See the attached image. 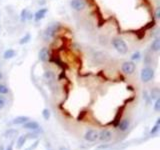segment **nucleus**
Listing matches in <instances>:
<instances>
[{
  "label": "nucleus",
  "mask_w": 160,
  "mask_h": 150,
  "mask_svg": "<svg viewBox=\"0 0 160 150\" xmlns=\"http://www.w3.org/2000/svg\"><path fill=\"white\" fill-rule=\"evenodd\" d=\"M112 45L115 50L120 54H126L128 52V46L125 43V41L121 38H113L112 39Z\"/></svg>",
  "instance_id": "obj_1"
},
{
  "label": "nucleus",
  "mask_w": 160,
  "mask_h": 150,
  "mask_svg": "<svg viewBox=\"0 0 160 150\" xmlns=\"http://www.w3.org/2000/svg\"><path fill=\"white\" fill-rule=\"evenodd\" d=\"M60 28V24L59 23H51L50 25L46 27V29L44 30V39L48 40L51 39L55 36V34L59 30Z\"/></svg>",
  "instance_id": "obj_2"
},
{
  "label": "nucleus",
  "mask_w": 160,
  "mask_h": 150,
  "mask_svg": "<svg viewBox=\"0 0 160 150\" xmlns=\"http://www.w3.org/2000/svg\"><path fill=\"white\" fill-rule=\"evenodd\" d=\"M154 75H155V72L152 68L150 67H145L141 70V72H140V78H141L142 82H149L150 80H152L154 78Z\"/></svg>",
  "instance_id": "obj_3"
},
{
  "label": "nucleus",
  "mask_w": 160,
  "mask_h": 150,
  "mask_svg": "<svg viewBox=\"0 0 160 150\" xmlns=\"http://www.w3.org/2000/svg\"><path fill=\"white\" fill-rule=\"evenodd\" d=\"M122 71L127 74V75H131L134 73L135 69H136V65L133 61H125L123 64H122Z\"/></svg>",
  "instance_id": "obj_4"
},
{
  "label": "nucleus",
  "mask_w": 160,
  "mask_h": 150,
  "mask_svg": "<svg viewBox=\"0 0 160 150\" xmlns=\"http://www.w3.org/2000/svg\"><path fill=\"white\" fill-rule=\"evenodd\" d=\"M70 7L75 11H82L86 7V3L84 0H71L70 1Z\"/></svg>",
  "instance_id": "obj_5"
},
{
  "label": "nucleus",
  "mask_w": 160,
  "mask_h": 150,
  "mask_svg": "<svg viewBox=\"0 0 160 150\" xmlns=\"http://www.w3.org/2000/svg\"><path fill=\"white\" fill-rule=\"evenodd\" d=\"M38 58L40 61L42 62H47L49 58H50V51L47 47H42L39 50L38 52Z\"/></svg>",
  "instance_id": "obj_6"
},
{
  "label": "nucleus",
  "mask_w": 160,
  "mask_h": 150,
  "mask_svg": "<svg viewBox=\"0 0 160 150\" xmlns=\"http://www.w3.org/2000/svg\"><path fill=\"white\" fill-rule=\"evenodd\" d=\"M84 138L89 142H93L98 138V132L94 129H89L86 131V133H85Z\"/></svg>",
  "instance_id": "obj_7"
},
{
  "label": "nucleus",
  "mask_w": 160,
  "mask_h": 150,
  "mask_svg": "<svg viewBox=\"0 0 160 150\" xmlns=\"http://www.w3.org/2000/svg\"><path fill=\"white\" fill-rule=\"evenodd\" d=\"M47 12H48L47 8H45V7L44 8H40L33 14V18L36 20V21H40V20H42L45 16H46Z\"/></svg>",
  "instance_id": "obj_8"
},
{
  "label": "nucleus",
  "mask_w": 160,
  "mask_h": 150,
  "mask_svg": "<svg viewBox=\"0 0 160 150\" xmlns=\"http://www.w3.org/2000/svg\"><path fill=\"white\" fill-rule=\"evenodd\" d=\"M98 137L101 141H109L110 139L112 138V133L109 131V130H102L101 132L98 134Z\"/></svg>",
  "instance_id": "obj_9"
},
{
  "label": "nucleus",
  "mask_w": 160,
  "mask_h": 150,
  "mask_svg": "<svg viewBox=\"0 0 160 150\" xmlns=\"http://www.w3.org/2000/svg\"><path fill=\"white\" fill-rule=\"evenodd\" d=\"M23 127L27 130H32V131H35V130H38L40 128L39 124L36 121H29V120L23 124Z\"/></svg>",
  "instance_id": "obj_10"
},
{
  "label": "nucleus",
  "mask_w": 160,
  "mask_h": 150,
  "mask_svg": "<svg viewBox=\"0 0 160 150\" xmlns=\"http://www.w3.org/2000/svg\"><path fill=\"white\" fill-rule=\"evenodd\" d=\"M150 48L153 52H159L160 51V38L159 37H155L151 44H150Z\"/></svg>",
  "instance_id": "obj_11"
},
{
  "label": "nucleus",
  "mask_w": 160,
  "mask_h": 150,
  "mask_svg": "<svg viewBox=\"0 0 160 150\" xmlns=\"http://www.w3.org/2000/svg\"><path fill=\"white\" fill-rule=\"evenodd\" d=\"M28 120H29V118L27 116H18L13 119L12 123L15 125H23L24 123H26Z\"/></svg>",
  "instance_id": "obj_12"
},
{
  "label": "nucleus",
  "mask_w": 160,
  "mask_h": 150,
  "mask_svg": "<svg viewBox=\"0 0 160 150\" xmlns=\"http://www.w3.org/2000/svg\"><path fill=\"white\" fill-rule=\"evenodd\" d=\"M129 127V120L128 119H123L122 121H120L118 124V129L121 131H125Z\"/></svg>",
  "instance_id": "obj_13"
},
{
  "label": "nucleus",
  "mask_w": 160,
  "mask_h": 150,
  "mask_svg": "<svg viewBox=\"0 0 160 150\" xmlns=\"http://www.w3.org/2000/svg\"><path fill=\"white\" fill-rule=\"evenodd\" d=\"M15 56V50L9 48L7 50H5L3 53V58L4 59H11Z\"/></svg>",
  "instance_id": "obj_14"
},
{
  "label": "nucleus",
  "mask_w": 160,
  "mask_h": 150,
  "mask_svg": "<svg viewBox=\"0 0 160 150\" xmlns=\"http://www.w3.org/2000/svg\"><path fill=\"white\" fill-rule=\"evenodd\" d=\"M30 39H31V35H30V33H26L23 37H21V39L19 40V44L20 45L27 44L30 41Z\"/></svg>",
  "instance_id": "obj_15"
},
{
  "label": "nucleus",
  "mask_w": 160,
  "mask_h": 150,
  "mask_svg": "<svg viewBox=\"0 0 160 150\" xmlns=\"http://www.w3.org/2000/svg\"><path fill=\"white\" fill-rule=\"evenodd\" d=\"M26 139H27V137H26V135H21L19 138H18V141H17V147L18 148H21L23 145H24V143L26 142Z\"/></svg>",
  "instance_id": "obj_16"
},
{
  "label": "nucleus",
  "mask_w": 160,
  "mask_h": 150,
  "mask_svg": "<svg viewBox=\"0 0 160 150\" xmlns=\"http://www.w3.org/2000/svg\"><path fill=\"white\" fill-rule=\"evenodd\" d=\"M17 135V130L15 129H9L8 131H6V133H5V136H6L7 138H13Z\"/></svg>",
  "instance_id": "obj_17"
},
{
  "label": "nucleus",
  "mask_w": 160,
  "mask_h": 150,
  "mask_svg": "<svg viewBox=\"0 0 160 150\" xmlns=\"http://www.w3.org/2000/svg\"><path fill=\"white\" fill-rule=\"evenodd\" d=\"M160 96V92H159V89L158 88H154L152 91H151V95H150V98L151 99H154V100H156L158 99Z\"/></svg>",
  "instance_id": "obj_18"
},
{
  "label": "nucleus",
  "mask_w": 160,
  "mask_h": 150,
  "mask_svg": "<svg viewBox=\"0 0 160 150\" xmlns=\"http://www.w3.org/2000/svg\"><path fill=\"white\" fill-rule=\"evenodd\" d=\"M141 58V53H140L139 51H136L134 52L132 55H131V61H138V60Z\"/></svg>",
  "instance_id": "obj_19"
},
{
  "label": "nucleus",
  "mask_w": 160,
  "mask_h": 150,
  "mask_svg": "<svg viewBox=\"0 0 160 150\" xmlns=\"http://www.w3.org/2000/svg\"><path fill=\"white\" fill-rule=\"evenodd\" d=\"M28 13H29V10L28 9H23L21 11V20L22 21H26L27 20V17H28Z\"/></svg>",
  "instance_id": "obj_20"
},
{
  "label": "nucleus",
  "mask_w": 160,
  "mask_h": 150,
  "mask_svg": "<svg viewBox=\"0 0 160 150\" xmlns=\"http://www.w3.org/2000/svg\"><path fill=\"white\" fill-rule=\"evenodd\" d=\"M42 115H43V117H44L45 120H48L50 118V111H49V109H47V108L43 109Z\"/></svg>",
  "instance_id": "obj_21"
},
{
  "label": "nucleus",
  "mask_w": 160,
  "mask_h": 150,
  "mask_svg": "<svg viewBox=\"0 0 160 150\" xmlns=\"http://www.w3.org/2000/svg\"><path fill=\"white\" fill-rule=\"evenodd\" d=\"M9 92V90L7 86H5L3 84H0V94H7Z\"/></svg>",
  "instance_id": "obj_22"
},
{
  "label": "nucleus",
  "mask_w": 160,
  "mask_h": 150,
  "mask_svg": "<svg viewBox=\"0 0 160 150\" xmlns=\"http://www.w3.org/2000/svg\"><path fill=\"white\" fill-rule=\"evenodd\" d=\"M154 110L156 112L160 111V98L155 100V104H154Z\"/></svg>",
  "instance_id": "obj_23"
},
{
  "label": "nucleus",
  "mask_w": 160,
  "mask_h": 150,
  "mask_svg": "<svg viewBox=\"0 0 160 150\" xmlns=\"http://www.w3.org/2000/svg\"><path fill=\"white\" fill-rule=\"evenodd\" d=\"M159 130V124H156L155 125V126L153 127V129L151 130V131H150V134H154V133H156L157 131Z\"/></svg>",
  "instance_id": "obj_24"
},
{
  "label": "nucleus",
  "mask_w": 160,
  "mask_h": 150,
  "mask_svg": "<svg viewBox=\"0 0 160 150\" xmlns=\"http://www.w3.org/2000/svg\"><path fill=\"white\" fill-rule=\"evenodd\" d=\"M4 106H5V100L3 99V97L0 96V110H1Z\"/></svg>",
  "instance_id": "obj_25"
},
{
  "label": "nucleus",
  "mask_w": 160,
  "mask_h": 150,
  "mask_svg": "<svg viewBox=\"0 0 160 150\" xmlns=\"http://www.w3.org/2000/svg\"><path fill=\"white\" fill-rule=\"evenodd\" d=\"M155 17H156V19L160 18V8L159 7L156 9V12H155Z\"/></svg>",
  "instance_id": "obj_26"
},
{
  "label": "nucleus",
  "mask_w": 160,
  "mask_h": 150,
  "mask_svg": "<svg viewBox=\"0 0 160 150\" xmlns=\"http://www.w3.org/2000/svg\"><path fill=\"white\" fill-rule=\"evenodd\" d=\"M44 76L46 77V78H51L52 77V73L50 72V71H46L44 74Z\"/></svg>",
  "instance_id": "obj_27"
},
{
  "label": "nucleus",
  "mask_w": 160,
  "mask_h": 150,
  "mask_svg": "<svg viewBox=\"0 0 160 150\" xmlns=\"http://www.w3.org/2000/svg\"><path fill=\"white\" fill-rule=\"evenodd\" d=\"M31 19H33V14L32 13H28V17H27V20H31Z\"/></svg>",
  "instance_id": "obj_28"
},
{
  "label": "nucleus",
  "mask_w": 160,
  "mask_h": 150,
  "mask_svg": "<svg viewBox=\"0 0 160 150\" xmlns=\"http://www.w3.org/2000/svg\"><path fill=\"white\" fill-rule=\"evenodd\" d=\"M6 150H12V145H9V146L7 147Z\"/></svg>",
  "instance_id": "obj_29"
},
{
  "label": "nucleus",
  "mask_w": 160,
  "mask_h": 150,
  "mask_svg": "<svg viewBox=\"0 0 160 150\" xmlns=\"http://www.w3.org/2000/svg\"><path fill=\"white\" fill-rule=\"evenodd\" d=\"M2 78H3V74L1 71H0V80H2Z\"/></svg>",
  "instance_id": "obj_30"
},
{
  "label": "nucleus",
  "mask_w": 160,
  "mask_h": 150,
  "mask_svg": "<svg viewBox=\"0 0 160 150\" xmlns=\"http://www.w3.org/2000/svg\"><path fill=\"white\" fill-rule=\"evenodd\" d=\"M0 150H3V146H1V145H0Z\"/></svg>",
  "instance_id": "obj_31"
},
{
  "label": "nucleus",
  "mask_w": 160,
  "mask_h": 150,
  "mask_svg": "<svg viewBox=\"0 0 160 150\" xmlns=\"http://www.w3.org/2000/svg\"><path fill=\"white\" fill-rule=\"evenodd\" d=\"M61 150H67L66 148H61Z\"/></svg>",
  "instance_id": "obj_32"
}]
</instances>
